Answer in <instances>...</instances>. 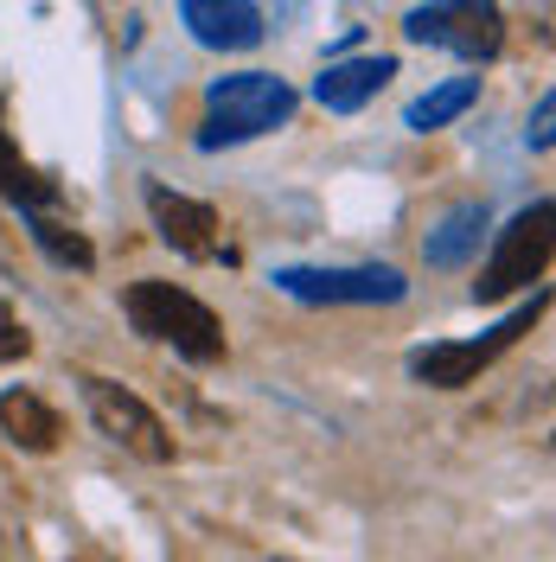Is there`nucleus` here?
I'll list each match as a JSON object with an SVG mask.
<instances>
[{"mask_svg": "<svg viewBox=\"0 0 556 562\" xmlns=\"http://www.w3.org/2000/svg\"><path fill=\"white\" fill-rule=\"evenodd\" d=\"M122 314H129V326H135L141 339L174 346L192 364H218L224 358V319L211 314L199 294L174 288V281H135L122 294Z\"/></svg>", "mask_w": 556, "mask_h": 562, "instance_id": "obj_1", "label": "nucleus"}, {"mask_svg": "<svg viewBox=\"0 0 556 562\" xmlns=\"http://www.w3.org/2000/svg\"><path fill=\"white\" fill-rule=\"evenodd\" d=\"M294 115V90L269 77V70H237V77H218L205 97V128H199V147H237V140H256L281 128Z\"/></svg>", "mask_w": 556, "mask_h": 562, "instance_id": "obj_2", "label": "nucleus"}, {"mask_svg": "<svg viewBox=\"0 0 556 562\" xmlns=\"http://www.w3.org/2000/svg\"><path fill=\"white\" fill-rule=\"evenodd\" d=\"M403 38L442 45L454 58H467V65H487L505 45V13L492 0H422V7L403 13Z\"/></svg>", "mask_w": 556, "mask_h": 562, "instance_id": "obj_3", "label": "nucleus"}, {"mask_svg": "<svg viewBox=\"0 0 556 562\" xmlns=\"http://www.w3.org/2000/svg\"><path fill=\"white\" fill-rule=\"evenodd\" d=\"M544 307H551V301H544V294H531V301H524L519 314H505L499 326H492V333H480V339L410 351V371H416L422 384H435V390H460V384H474V378L487 371V364L499 358V351H512V346L524 339V333H531V326L544 319Z\"/></svg>", "mask_w": 556, "mask_h": 562, "instance_id": "obj_4", "label": "nucleus"}, {"mask_svg": "<svg viewBox=\"0 0 556 562\" xmlns=\"http://www.w3.org/2000/svg\"><path fill=\"white\" fill-rule=\"evenodd\" d=\"M551 224L556 211L551 199H537V205H524L505 231H499V249H492L487 276L474 281V294L480 301H505V294H519L524 281H544V269H551Z\"/></svg>", "mask_w": 556, "mask_h": 562, "instance_id": "obj_5", "label": "nucleus"}, {"mask_svg": "<svg viewBox=\"0 0 556 562\" xmlns=\"http://www.w3.org/2000/svg\"><path fill=\"white\" fill-rule=\"evenodd\" d=\"M84 409H90V422H97L103 441L129 448L135 460H147V467H167V460H174V435H167V422L154 416L135 390L109 384V378H84Z\"/></svg>", "mask_w": 556, "mask_h": 562, "instance_id": "obj_6", "label": "nucleus"}, {"mask_svg": "<svg viewBox=\"0 0 556 562\" xmlns=\"http://www.w3.org/2000/svg\"><path fill=\"white\" fill-rule=\"evenodd\" d=\"M276 288L313 307H371V301H403L410 281L383 262H358V269H276Z\"/></svg>", "mask_w": 556, "mask_h": 562, "instance_id": "obj_7", "label": "nucleus"}, {"mask_svg": "<svg viewBox=\"0 0 556 562\" xmlns=\"http://www.w3.org/2000/svg\"><path fill=\"white\" fill-rule=\"evenodd\" d=\"M147 217H154V231H160V244L179 249V256H192V262H237V249L224 237V224H218V211L199 205V199H186V192H167V186H147Z\"/></svg>", "mask_w": 556, "mask_h": 562, "instance_id": "obj_8", "label": "nucleus"}, {"mask_svg": "<svg viewBox=\"0 0 556 562\" xmlns=\"http://www.w3.org/2000/svg\"><path fill=\"white\" fill-rule=\"evenodd\" d=\"M179 20H186V33L199 38L205 52H249L269 33L256 0H179Z\"/></svg>", "mask_w": 556, "mask_h": 562, "instance_id": "obj_9", "label": "nucleus"}, {"mask_svg": "<svg viewBox=\"0 0 556 562\" xmlns=\"http://www.w3.org/2000/svg\"><path fill=\"white\" fill-rule=\"evenodd\" d=\"M390 77H397V58H340V65H326L313 77V103L333 109V115H352V109L371 103Z\"/></svg>", "mask_w": 556, "mask_h": 562, "instance_id": "obj_10", "label": "nucleus"}, {"mask_svg": "<svg viewBox=\"0 0 556 562\" xmlns=\"http://www.w3.org/2000/svg\"><path fill=\"white\" fill-rule=\"evenodd\" d=\"M0 435L13 448H26V454H52L65 428H58L45 396H33V390H0Z\"/></svg>", "mask_w": 556, "mask_h": 562, "instance_id": "obj_11", "label": "nucleus"}, {"mask_svg": "<svg viewBox=\"0 0 556 562\" xmlns=\"http://www.w3.org/2000/svg\"><path fill=\"white\" fill-rule=\"evenodd\" d=\"M480 244H487V205H454L442 231H429L422 256H429V269H460Z\"/></svg>", "mask_w": 556, "mask_h": 562, "instance_id": "obj_12", "label": "nucleus"}, {"mask_svg": "<svg viewBox=\"0 0 556 562\" xmlns=\"http://www.w3.org/2000/svg\"><path fill=\"white\" fill-rule=\"evenodd\" d=\"M474 97H480V77H454V83H435L429 97H416V103H410V115H403V122H410L416 135H435V128H448L454 115H467V109H474Z\"/></svg>", "mask_w": 556, "mask_h": 562, "instance_id": "obj_13", "label": "nucleus"}, {"mask_svg": "<svg viewBox=\"0 0 556 562\" xmlns=\"http://www.w3.org/2000/svg\"><path fill=\"white\" fill-rule=\"evenodd\" d=\"M0 192H7L20 211H52V186L26 167V154H20L13 135H7V109H0Z\"/></svg>", "mask_w": 556, "mask_h": 562, "instance_id": "obj_14", "label": "nucleus"}, {"mask_svg": "<svg viewBox=\"0 0 556 562\" xmlns=\"http://www.w3.org/2000/svg\"><path fill=\"white\" fill-rule=\"evenodd\" d=\"M26 224H33V244L52 256V262H65V269H90L97 262V249L84 244V231L65 224V217H52V211H26Z\"/></svg>", "mask_w": 556, "mask_h": 562, "instance_id": "obj_15", "label": "nucleus"}, {"mask_svg": "<svg viewBox=\"0 0 556 562\" xmlns=\"http://www.w3.org/2000/svg\"><path fill=\"white\" fill-rule=\"evenodd\" d=\"M26 351H33L26 326H20V319H13V307L0 301V364H7V358H26Z\"/></svg>", "mask_w": 556, "mask_h": 562, "instance_id": "obj_16", "label": "nucleus"}, {"mask_svg": "<svg viewBox=\"0 0 556 562\" xmlns=\"http://www.w3.org/2000/svg\"><path fill=\"white\" fill-rule=\"evenodd\" d=\"M551 122H556V97H544L537 115H531V147H551Z\"/></svg>", "mask_w": 556, "mask_h": 562, "instance_id": "obj_17", "label": "nucleus"}]
</instances>
